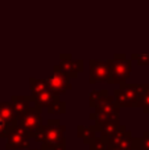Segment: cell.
Listing matches in <instances>:
<instances>
[{"mask_svg":"<svg viewBox=\"0 0 149 150\" xmlns=\"http://www.w3.org/2000/svg\"><path fill=\"white\" fill-rule=\"evenodd\" d=\"M66 128L60 122V120H48L46 124L33 134L36 142H41L48 150H66Z\"/></svg>","mask_w":149,"mask_h":150,"instance_id":"1","label":"cell"},{"mask_svg":"<svg viewBox=\"0 0 149 150\" xmlns=\"http://www.w3.org/2000/svg\"><path fill=\"white\" fill-rule=\"evenodd\" d=\"M29 86H31V98L40 108L46 109L55 101L61 100L60 96L55 95L49 88L46 83V79H36L31 78L29 79Z\"/></svg>","mask_w":149,"mask_h":150,"instance_id":"2","label":"cell"},{"mask_svg":"<svg viewBox=\"0 0 149 150\" xmlns=\"http://www.w3.org/2000/svg\"><path fill=\"white\" fill-rule=\"evenodd\" d=\"M132 73V61L127 58L126 54H115L110 59V75L108 84H121L126 83Z\"/></svg>","mask_w":149,"mask_h":150,"instance_id":"3","label":"cell"},{"mask_svg":"<svg viewBox=\"0 0 149 150\" xmlns=\"http://www.w3.org/2000/svg\"><path fill=\"white\" fill-rule=\"evenodd\" d=\"M89 117L94 120L95 124H102L108 120H116L120 117V107L116 104L114 96H106L95 107V112L90 113Z\"/></svg>","mask_w":149,"mask_h":150,"instance_id":"4","label":"cell"},{"mask_svg":"<svg viewBox=\"0 0 149 150\" xmlns=\"http://www.w3.org/2000/svg\"><path fill=\"white\" fill-rule=\"evenodd\" d=\"M140 84L133 83H121L119 88L114 91L115 101L120 108H136L139 99Z\"/></svg>","mask_w":149,"mask_h":150,"instance_id":"5","label":"cell"},{"mask_svg":"<svg viewBox=\"0 0 149 150\" xmlns=\"http://www.w3.org/2000/svg\"><path fill=\"white\" fill-rule=\"evenodd\" d=\"M41 112H42V108H40L37 104H33L28 111H25L23 115L17 116L18 127L25 129L28 133H31L32 140H33V134L41 128V125L44 124Z\"/></svg>","mask_w":149,"mask_h":150,"instance_id":"6","label":"cell"},{"mask_svg":"<svg viewBox=\"0 0 149 150\" xmlns=\"http://www.w3.org/2000/svg\"><path fill=\"white\" fill-rule=\"evenodd\" d=\"M46 83H48V86H49L50 90H52L55 95L60 96V98L62 95H65L67 91L71 90L70 78L60 70L58 65L53 67V75L50 78H48Z\"/></svg>","mask_w":149,"mask_h":150,"instance_id":"7","label":"cell"},{"mask_svg":"<svg viewBox=\"0 0 149 150\" xmlns=\"http://www.w3.org/2000/svg\"><path fill=\"white\" fill-rule=\"evenodd\" d=\"M32 134L28 133L25 129L17 127L9 133L7 137V144L5 149L7 150H20V149H28L31 145Z\"/></svg>","mask_w":149,"mask_h":150,"instance_id":"8","label":"cell"},{"mask_svg":"<svg viewBox=\"0 0 149 150\" xmlns=\"http://www.w3.org/2000/svg\"><path fill=\"white\" fill-rule=\"evenodd\" d=\"M90 84H95L99 82H107L110 75V59L99 61V59H90Z\"/></svg>","mask_w":149,"mask_h":150,"instance_id":"9","label":"cell"},{"mask_svg":"<svg viewBox=\"0 0 149 150\" xmlns=\"http://www.w3.org/2000/svg\"><path fill=\"white\" fill-rule=\"evenodd\" d=\"M61 62L58 65L60 70L62 71L65 75H67L69 78H77L79 73L83 71V61L82 59H73V55L71 54H60Z\"/></svg>","mask_w":149,"mask_h":150,"instance_id":"10","label":"cell"},{"mask_svg":"<svg viewBox=\"0 0 149 150\" xmlns=\"http://www.w3.org/2000/svg\"><path fill=\"white\" fill-rule=\"evenodd\" d=\"M132 133L129 130H127V128L124 127L121 130H119L116 134H114L112 137H110L107 140L108 146L120 150H132Z\"/></svg>","mask_w":149,"mask_h":150,"instance_id":"11","label":"cell"},{"mask_svg":"<svg viewBox=\"0 0 149 150\" xmlns=\"http://www.w3.org/2000/svg\"><path fill=\"white\" fill-rule=\"evenodd\" d=\"M126 125H121L120 124V120L116 119V120H108V121H104L102 124H95L92 125V129L95 132L100 133V137L104 138V140H108L110 137H112L114 134L121 130Z\"/></svg>","mask_w":149,"mask_h":150,"instance_id":"12","label":"cell"},{"mask_svg":"<svg viewBox=\"0 0 149 150\" xmlns=\"http://www.w3.org/2000/svg\"><path fill=\"white\" fill-rule=\"evenodd\" d=\"M11 104L13 107V111H15V115L16 117L23 115L25 111H28L33 104H36L33 100H32L31 95H13L11 98Z\"/></svg>","mask_w":149,"mask_h":150,"instance_id":"13","label":"cell"},{"mask_svg":"<svg viewBox=\"0 0 149 150\" xmlns=\"http://www.w3.org/2000/svg\"><path fill=\"white\" fill-rule=\"evenodd\" d=\"M0 116L7 122H9L11 125L18 127L17 117L15 115V111H13V107L11 104V101H0Z\"/></svg>","mask_w":149,"mask_h":150,"instance_id":"14","label":"cell"},{"mask_svg":"<svg viewBox=\"0 0 149 150\" xmlns=\"http://www.w3.org/2000/svg\"><path fill=\"white\" fill-rule=\"evenodd\" d=\"M136 108H141L144 113L149 115V83L140 84L139 99H137Z\"/></svg>","mask_w":149,"mask_h":150,"instance_id":"15","label":"cell"},{"mask_svg":"<svg viewBox=\"0 0 149 150\" xmlns=\"http://www.w3.org/2000/svg\"><path fill=\"white\" fill-rule=\"evenodd\" d=\"M77 134H78L79 138H82L83 140L84 144H87L89 145L90 142H91L92 140H94L95 137H96V132H95L94 129H92V127H84V125H78V128H77Z\"/></svg>","mask_w":149,"mask_h":150,"instance_id":"16","label":"cell"},{"mask_svg":"<svg viewBox=\"0 0 149 150\" xmlns=\"http://www.w3.org/2000/svg\"><path fill=\"white\" fill-rule=\"evenodd\" d=\"M132 150H149V132H144L139 138H132Z\"/></svg>","mask_w":149,"mask_h":150,"instance_id":"17","label":"cell"},{"mask_svg":"<svg viewBox=\"0 0 149 150\" xmlns=\"http://www.w3.org/2000/svg\"><path fill=\"white\" fill-rule=\"evenodd\" d=\"M108 96V91L107 90H94L90 92L89 96V107L90 108H95V107L99 104V101L103 98Z\"/></svg>","mask_w":149,"mask_h":150,"instance_id":"18","label":"cell"},{"mask_svg":"<svg viewBox=\"0 0 149 150\" xmlns=\"http://www.w3.org/2000/svg\"><path fill=\"white\" fill-rule=\"evenodd\" d=\"M46 111L49 115H63L66 113V103L62 100H58L54 104H52L49 108H46Z\"/></svg>","mask_w":149,"mask_h":150,"instance_id":"19","label":"cell"},{"mask_svg":"<svg viewBox=\"0 0 149 150\" xmlns=\"http://www.w3.org/2000/svg\"><path fill=\"white\" fill-rule=\"evenodd\" d=\"M89 150H108V142L107 140L102 137H95L91 142L89 144Z\"/></svg>","mask_w":149,"mask_h":150,"instance_id":"20","label":"cell"},{"mask_svg":"<svg viewBox=\"0 0 149 150\" xmlns=\"http://www.w3.org/2000/svg\"><path fill=\"white\" fill-rule=\"evenodd\" d=\"M17 127H13L9 122H7L1 116H0V138H7L9 136V133L13 129H16Z\"/></svg>","mask_w":149,"mask_h":150,"instance_id":"21","label":"cell"},{"mask_svg":"<svg viewBox=\"0 0 149 150\" xmlns=\"http://www.w3.org/2000/svg\"><path fill=\"white\" fill-rule=\"evenodd\" d=\"M131 61H135L139 66H149V53H141V54H132Z\"/></svg>","mask_w":149,"mask_h":150,"instance_id":"22","label":"cell"},{"mask_svg":"<svg viewBox=\"0 0 149 150\" xmlns=\"http://www.w3.org/2000/svg\"><path fill=\"white\" fill-rule=\"evenodd\" d=\"M33 150H48L45 146H41V149H33Z\"/></svg>","mask_w":149,"mask_h":150,"instance_id":"23","label":"cell"},{"mask_svg":"<svg viewBox=\"0 0 149 150\" xmlns=\"http://www.w3.org/2000/svg\"><path fill=\"white\" fill-rule=\"evenodd\" d=\"M108 150H120V149H115V148H110V146H108Z\"/></svg>","mask_w":149,"mask_h":150,"instance_id":"24","label":"cell"}]
</instances>
